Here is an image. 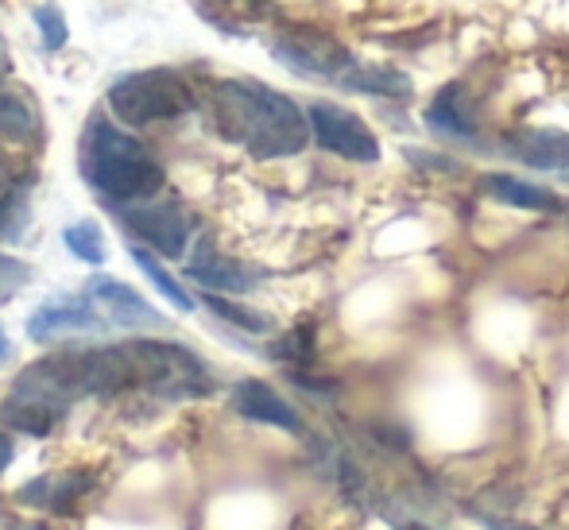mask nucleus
Listing matches in <instances>:
<instances>
[{
	"mask_svg": "<svg viewBox=\"0 0 569 530\" xmlns=\"http://www.w3.org/2000/svg\"><path fill=\"white\" fill-rule=\"evenodd\" d=\"M341 90H357V93H372V98H391V101H403L415 93L411 74L396 67H365V62H352L349 70L338 78Z\"/></svg>",
	"mask_w": 569,
	"mask_h": 530,
	"instance_id": "obj_16",
	"label": "nucleus"
},
{
	"mask_svg": "<svg viewBox=\"0 0 569 530\" xmlns=\"http://www.w3.org/2000/svg\"><path fill=\"white\" fill-rule=\"evenodd\" d=\"M23 283H28V268H23L20 260H12V256L0 252V307H4Z\"/></svg>",
	"mask_w": 569,
	"mask_h": 530,
	"instance_id": "obj_24",
	"label": "nucleus"
},
{
	"mask_svg": "<svg viewBox=\"0 0 569 530\" xmlns=\"http://www.w3.org/2000/svg\"><path fill=\"white\" fill-rule=\"evenodd\" d=\"M62 244L70 248L74 260L90 263V268H101V263H106V237H101V229L93 221L67 224V229H62Z\"/></svg>",
	"mask_w": 569,
	"mask_h": 530,
	"instance_id": "obj_20",
	"label": "nucleus"
},
{
	"mask_svg": "<svg viewBox=\"0 0 569 530\" xmlns=\"http://www.w3.org/2000/svg\"><path fill=\"white\" fill-rule=\"evenodd\" d=\"M106 106L120 124L143 128V124H156V120L187 117L194 109V93H190V86L174 70L156 67V70H132V74L117 78L109 86Z\"/></svg>",
	"mask_w": 569,
	"mask_h": 530,
	"instance_id": "obj_5",
	"label": "nucleus"
},
{
	"mask_svg": "<svg viewBox=\"0 0 569 530\" xmlns=\"http://www.w3.org/2000/svg\"><path fill=\"white\" fill-rule=\"evenodd\" d=\"M508 151L535 171H566L569 167V132L558 128H519L508 136Z\"/></svg>",
	"mask_w": 569,
	"mask_h": 530,
	"instance_id": "obj_13",
	"label": "nucleus"
},
{
	"mask_svg": "<svg viewBox=\"0 0 569 530\" xmlns=\"http://www.w3.org/2000/svg\"><path fill=\"white\" fill-rule=\"evenodd\" d=\"M31 20H36L39 28V43H43V51H62L70 39V28H67V16H62L59 4H36V12H31Z\"/></svg>",
	"mask_w": 569,
	"mask_h": 530,
	"instance_id": "obj_22",
	"label": "nucleus"
},
{
	"mask_svg": "<svg viewBox=\"0 0 569 530\" xmlns=\"http://www.w3.org/2000/svg\"><path fill=\"white\" fill-rule=\"evenodd\" d=\"M566 213H569V206H566Z\"/></svg>",
	"mask_w": 569,
	"mask_h": 530,
	"instance_id": "obj_29",
	"label": "nucleus"
},
{
	"mask_svg": "<svg viewBox=\"0 0 569 530\" xmlns=\"http://www.w3.org/2000/svg\"><path fill=\"white\" fill-rule=\"evenodd\" d=\"M488 530H531V527H516V523H496V519H485Z\"/></svg>",
	"mask_w": 569,
	"mask_h": 530,
	"instance_id": "obj_27",
	"label": "nucleus"
},
{
	"mask_svg": "<svg viewBox=\"0 0 569 530\" xmlns=\"http://www.w3.org/2000/svg\"><path fill=\"white\" fill-rule=\"evenodd\" d=\"M12 457H16V446H12V438L8 433H0V472L12 464Z\"/></svg>",
	"mask_w": 569,
	"mask_h": 530,
	"instance_id": "obj_26",
	"label": "nucleus"
},
{
	"mask_svg": "<svg viewBox=\"0 0 569 530\" xmlns=\"http://www.w3.org/2000/svg\"><path fill=\"white\" fill-rule=\"evenodd\" d=\"M20 198H23L20 179H16L12 163H8V159L0 156V210H4V206H12V202H20Z\"/></svg>",
	"mask_w": 569,
	"mask_h": 530,
	"instance_id": "obj_25",
	"label": "nucleus"
},
{
	"mask_svg": "<svg viewBox=\"0 0 569 530\" xmlns=\"http://www.w3.org/2000/svg\"><path fill=\"white\" fill-rule=\"evenodd\" d=\"M271 51H276V59L283 67H291L295 74H307V78H333L338 82L345 70L352 67V54L345 51L338 39L315 28L287 31V36H279L271 43Z\"/></svg>",
	"mask_w": 569,
	"mask_h": 530,
	"instance_id": "obj_7",
	"label": "nucleus"
},
{
	"mask_svg": "<svg viewBox=\"0 0 569 530\" xmlns=\"http://www.w3.org/2000/svg\"><path fill=\"white\" fill-rule=\"evenodd\" d=\"M132 260H136V268H140L143 276L151 279V287H156V291L163 294L167 302H171V307H179L182 314H190V310H194V299H190V294L182 291L179 279H174L171 271H167L163 263H159L156 256L148 252V248H132Z\"/></svg>",
	"mask_w": 569,
	"mask_h": 530,
	"instance_id": "obj_19",
	"label": "nucleus"
},
{
	"mask_svg": "<svg viewBox=\"0 0 569 530\" xmlns=\"http://www.w3.org/2000/svg\"><path fill=\"white\" fill-rule=\"evenodd\" d=\"M8 357H12V344H8V337L0 333V360H8Z\"/></svg>",
	"mask_w": 569,
	"mask_h": 530,
	"instance_id": "obj_28",
	"label": "nucleus"
},
{
	"mask_svg": "<svg viewBox=\"0 0 569 530\" xmlns=\"http://www.w3.org/2000/svg\"><path fill=\"white\" fill-rule=\"evenodd\" d=\"M0 140L20 143V148L43 140V120H39V109L31 106L28 98H20V93L0 90Z\"/></svg>",
	"mask_w": 569,
	"mask_h": 530,
	"instance_id": "obj_17",
	"label": "nucleus"
},
{
	"mask_svg": "<svg viewBox=\"0 0 569 530\" xmlns=\"http://www.w3.org/2000/svg\"><path fill=\"white\" fill-rule=\"evenodd\" d=\"M202 302L218 318H226L229 326L244 329V333H271V329H276V321H271L268 314H260V310L244 307V302H232V299H226V294H206Z\"/></svg>",
	"mask_w": 569,
	"mask_h": 530,
	"instance_id": "obj_21",
	"label": "nucleus"
},
{
	"mask_svg": "<svg viewBox=\"0 0 569 530\" xmlns=\"http://www.w3.org/2000/svg\"><path fill=\"white\" fill-rule=\"evenodd\" d=\"M232 411L248 422L276 426V430H287V433H302L299 411L263 380H240L237 388H232Z\"/></svg>",
	"mask_w": 569,
	"mask_h": 530,
	"instance_id": "obj_11",
	"label": "nucleus"
},
{
	"mask_svg": "<svg viewBox=\"0 0 569 530\" xmlns=\"http://www.w3.org/2000/svg\"><path fill=\"white\" fill-rule=\"evenodd\" d=\"M86 294H90V299L98 302L101 314H106L109 321H117V326H124V329H156V326H167V318L159 314V310L151 307L148 299H140V294H136L128 283H120V279L93 276L90 283H86Z\"/></svg>",
	"mask_w": 569,
	"mask_h": 530,
	"instance_id": "obj_10",
	"label": "nucleus"
},
{
	"mask_svg": "<svg viewBox=\"0 0 569 530\" xmlns=\"http://www.w3.org/2000/svg\"><path fill=\"white\" fill-rule=\"evenodd\" d=\"M113 213L120 217V224H124L132 237L148 240V248H156V252L167 256V260H179V256L187 252L190 221L174 202L140 206V210H113Z\"/></svg>",
	"mask_w": 569,
	"mask_h": 530,
	"instance_id": "obj_8",
	"label": "nucleus"
},
{
	"mask_svg": "<svg viewBox=\"0 0 569 530\" xmlns=\"http://www.w3.org/2000/svg\"><path fill=\"white\" fill-rule=\"evenodd\" d=\"M307 117H310V136H315L322 151L349 159V163H380V140H376V132L357 112L333 106V101H315L307 109Z\"/></svg>",
	"mask_w": 569,
	"mask_h": 530,
	"instance_id": "obj_6",
	"label": "nucleus"
},
{
	"mask_svg": "<svg viewBox=\"0 0 569 530\" xmlns=\"http://www.w3.org/2000/svg\"><path fill=\"white\" fill-rule=\"evenodd\" d=\"M187 276L194 283L210 287V291H232V294H244L260 283V276L248 268H240L237 260H221V256H210V260H198L187 268Z\"/></svg>",
	"mask_w": 569,
	"mask_h": 530,
	"instance_id": "obj_18",
	"label": "nucleus"
},
{
	"mask_svg": "<svg viewBox=\"0 0 569 530\" xmlns=\"http://www.w3.org/2000/svg\"><path fill=\"white\" fill-rule=\"evenodd\" d=\"M93 488V472H59V477H39L28 488H20V503L39 511H54V516H74L78 500Z\"/></svg>",
	"mask_w": 569,
	"mask_h": 530,
	"instance_id": "obj_12",
	"label": "nucleus"
},
{
	"mask_svg": "<svg viewBox=\"0 0 569 530\" xmlns=\"http://www.w3.org/2000/svg\"><path fill=\"white\" fill-rule=\"evenodd\" d=\"M480 190L496 202L511 206V210H531V213H558L566 210L562 198L547 187H535L527 179H516V174H485L480 179Z\"/></svg>",
	"mask_w": 569,
	"mask_h": 530,
	"instance_id": "obj_14",
	"label": "nucleus"
},
{
	"mask_svg": "<svg viewBox=\"0 0 569 530\" xmlns=\"http://www.w3.org/2000/svg\"><path fill=\"white\" fill-rule=\"evenodd\" d=\"M128 388H136V380L124 344L120 349L62 352V357L36 360L16 376L12 391L0 403V419L12 430L31 433V438H47L70 403L86 396H117Z\"/></svg>",
	"mask_w": 569,
	"mask_h": 530,
	"instance_id": "obj_1",
	"label": "nucleus"
},
{
	"mask_svg": "<svg viewBox=\"0 0 569 530\" xmlns=\"http://www.w3.org/2000/svg\"><path fill=\"white\" fill-rule=\"evenodd\" d=\"M106 314L98 310V302L86 294V299H51L28 318V337L39 344L59 341L70 333H101L106 329Z\"/></svg>",
	"mask_w": 569,
	"mask_h": 530,
	"instance_id": "obj_9",
	"label": "nucleus"
},
{
	"mask_svg": "<svg viewBox=\"0 0 569 530\" xmlns=\"http://www.w3.org/2000/svg\"><path fill=\"white\" fill-rule=\"evenodd\" d=\"M271 357H276V360H299V364H307V360L315 357V329H310V326L291 329L283 341L271 344Z\"/></svg>",
	"mask_w": 569,
	"mask_h": 530,
	"instance_id": "obj_23",
	"label": "nucleus"
},
{
	"mask_svg": "<svg viewBox=\"0 0 569 530\" xmlns=\"http://www.w3.org/2000/svg\"><path fill=\"white\" fill-rule=\"evenodd\" d=\"M213 124L226 140L240 143L256 159L299 156L310 143V117L287 93L263 82H218L213 86Z\"/></svg>",
	"mask_w": 569,
	"mask_h": 530,
	"instance_id": "obj_2",
	"label": "nucleus"
},
{
	"mask_svg": "<svg viewBox=\"0 0 569 530\" xmlns=\"http://www.w3.org/2000/svg\"><path fill=\"white\" fill-rule=\"evenodd\" d=\"M427 128L442 140H477V120L461 86H446L427 109Z\"/></svg>",
	"mask_w": 569,
	"mask_h": 530,
	"instance_id": "obj_15",
	"label": "nucleus"
},
{
	"mask_svg": "<svg viewBox=\"0 0 569 530\" xmlns=\"http://www.w3.org/2000/svg\"><path fill=\"white\" fill-rule=\"evenodd\" d=\"M82 179L109 202L124 206L148 202L151 194H159L167 174L140 140L120 132L109 117L93 112L82 132Z\"/></svg>",
	"mask_w": 569,
	"mask_h": 530,
	"instance_id": "obj_3",
	"label": "nucleus"
},
{
	"mask_svg": "<svg viewBox=\"0 0 569 530\" xmlns=\"http://www.w3.org/2000/svg\"><path fill=\"white\" fill-rule=\"evenodd\" d=\"M136 388L163 399H206L213 396V372L198 352L174 341H128Z\"/></svg>",
	"mask_w": 569,
	"mask_h": 530,
	"instance_id": "obj_4",
	"label": "nucleus"
}]
</instances>
